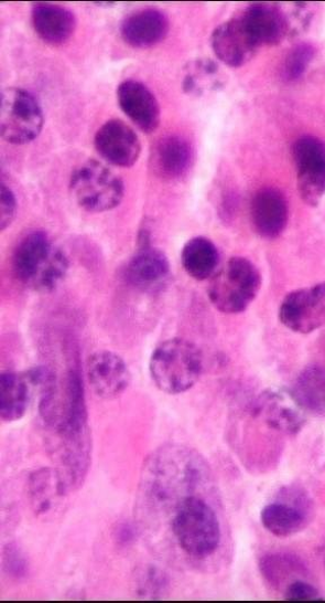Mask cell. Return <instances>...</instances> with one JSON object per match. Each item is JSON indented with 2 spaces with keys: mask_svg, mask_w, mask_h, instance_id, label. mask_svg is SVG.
<instances>
[{
  "mask_svg": "<svg viewBox=\"0 0 325 603\" xmlns=\"http://www.w3.org/2000/svg\"><path fill=\"white\" fill-rule=\"evenodd\" d=\"M208 469L201 455L182 446H165L148 461L143 474V495L154 508L174 512L182 500L206 484Z\"/></svg>",
  "mask_w": 325,
  "mask_h": 603,
  "instance_id": "obj_1",
  "label": "cell"
},
{
  "mask_svg": "<svg viewBox=\"0 0 325 603\" xmlns=\"http://www.w3.org/2000/svg\"><path fill=\"white\" fill-rule=\"evenodd\" d=\"M69 268L65 253L44 231L30 232L17 246L13 269L19 281L32 290L50 293L64 281Z\"/></svg>",
  "mask_w": 325,
  "mask_h": 603,
  "instance_id": "obj_2",
  "label": "cell"
},
{
  "mask_svg": "<svg viewBox=\"0 0 325 603\" xmlns=\"http://www.w3.org/2000/svg\"><path fill=\"white\" fill-rule=\"evenodd\" d=\"M204 369L202 350L185 339H171L153 352L150 373L155 385L164 393L181 394L193 389Z\"/></svg>",
  "mask_w": 325,
  "mask_h": 603,
  "instance_id": "obj_3",
  "label": "cell"
},
{
  "mask_svg": "<svg viewBox=\"0 0 325 603\" xmlns=\"http://www.w3.org/2000/svg\"><path fill=\"white\" fill-rule=\"evenodd\" d=\"M172 530L183 551L195 559H206L220 544V525L215 510L198 496L178 504L173 512Z\"/></svg>",
  "mask_w": 325,
  "mask_h": 603,
  "instance_id": "obj_4",
  "label": "cell"
},
{
  "mask_svg": "<svg viewBox=\"0 0 325 603\" xmlns=\"http://www.w3.org/2000/svg\"><path fill=\"white\" fill-rule=\"evenodd\" d=\"M257 266L245 257H231L210 278L208 296L221 313L240 314L257 298L261 289Z\"/></svg>",
  "mask_w": 325,
  "mask_h": 603,
  "instance_id": "obj_5",
  "label": "cell"
},
{
  "mask_svg": "<svg viewBox=\"0 0 325 603\" xmlns=\"http://www.w3.org/2000/svg\"><path fill=\"white\" fill-rule=\"evenodd\" d=\"M71 191L82 209L91 213H102L120 205L124 195V184L111 169L99 161L90 160L73 172Z\"/></svg>",
  "mask_w": 325,
  "mask_h": 603,
  "instance_id": "obj_6",
  "label": "cell"
},
{
  "mask_svg": "<svg viewBox=\"0 0 325 603\" xmlns=\"http://www.w3.org/2000/svg\"><path fill=\"white\" fill-rule=\"evenodd\" d=\"M43 124L42 108L32 93L19 87L3 91L0 133L8 144L24 146L33 142Z\"/></svg>",
  "mask_w": 325,
  "mask_h": 603,
  "instance_id": "obj_7",
  "label": "cell"
},
{
  "mask_svg": "<svg viewBox=\"0 0 325 603\" xmlns=\"http://www.w3.org/2000/svg\"><path fill=\"white\" fill-rule=\"evenodd\" d=\"M293 157L300 195L307 205L317 207L325 195V144L304 135L296 139Z\"/></svg>",
  "mask_w": 325,
  "mask_h": 603,
  "instance_id": "obj_8",
  "label": "cell"
},
{
  "mask_svg": "<svg viewBox=\"0 0 325 603\" xmlns=\"http://www.w3.org/2000/svg\"><path fill=\"white\" fill-rule=\"evenodd\" d=\"M285 327L300 335L312 334L325 324V284L289 294L280 308Z\"/></svg>",
  "mask_w": 325,
  "mask_h": 603,
  "instance_id": "obj_9",
  "label": "cell"
},
{
  "mask_svg": "<svg viewBox=\"0 0 325 603\" xmlns=\"http://www.w3.org/2000/svg\"><path fill=\"white\" fill-rule=\"evenodd\" d=\"M89 385L105 400L122 395L131 383V373L124 360L110 351H98L87 361Z\"/></svg>",
  "mask_w": 325,
  "mask_h": 603,
  "instance_id": "obj_10",
  "label": "cell"
},
{
  "mask_svg": "<svg viewBox=\"0 0 325 603\" xmlns=\"http://www.w3.org/2000/svg\"><path fill=\"white\" fill-rule=\"evenodd\" d=\"M95 146L107 162L120 168L132 167L142 154L138 135L129 125L118 119H111L99 128Z\"/></svg>",
  "mask_w": 325,
  "mask_h": 603,
  "instance_id": "obj_11",
  "label": "cell"
},
{
  "mask_svg": "<svg viewBox=\"0 0 325 603\" xmlns=\"http://www.w3.org/2000/svg\"><path fill=\"white\" fill-rule=\"evenodd\" d=\"M118 104L124 115L142 131L151 134L161 121V109L154 93L143 83L128 80L117 89Z\"/></svg>",
  "mask_w": 325,
  "mask_h": 603,
  "instance_id": "obj_12",
  "label": "cell"
},
{
  "mask_svg": "<svg viewBox=\"0 0 325 603\" xmlns=\"http://www.w3.org/2000/svg\"><path fill=\"white\" fill-rule=\"evenodd\" d=\"M212 46L216 57L229 67L246 65L259 49L239 17L224 22L214 30Z\"/></svg>",
  "mask_w": 325,
  "mask_h": 603,
  "instance_id": "obj_13",
  "label": "cell"
},
{
  "mask_svg": "<svg viewBox=\"0 0 325 603\" xmlns=\"http://www.w3.org/2000/svg\"><path fill=\"white\" fill-rule=\"evenodd\" d=\"M251 221L257 234L267 240L280 237L289 223V204L281 191L266 188L251 201Z\"/></svg>",
  "mask_w": 325,
  "mask_h": 603,
  "instance_id": "obj_14",
  "label": "cell"
},
{
  "mask_svg": "<svg viewBox=\"0 0 325 603\" xmlns=\"http://www.w3.org/2000/svg\"><path fill=\"white\" fill-rule=\"evenodd\" d=\"M259 413L269 427L288 435L297 434L305 425V410L292 391L264 393L259 402Z\"/></svg>",
  "mask_w": 325,
  "mask_h": 603,
  "instance_id": "obj_15",
  "label": "cell"
},
{
  "mask_svg": "<svg viewBox=\"0 0 325 603\" xmlns=\"http://www.w3.org/2000/svg\"><path fill=\"white\" fill-rule=\"evenodd\" d=\"M170 22L164 12L144 9L129 14L121 23L120 32L133 49L147 50L161 43L167 35Z\"/></svg>",
  "mask_w": 325,
  "mask_h": 603,
  "instance_id": "obj_16",
  "label": "cell"
},
{
  "mask_svg": "<svg viewBox=\"0 0 325 603\" xmlns=\"http://www.w3.org/2000/svg\"><path fill=\"white\" fill-rule=\"evenodd\" d=\"M194 151L187 139L169 135L154 145L150 165L153 172L165 180H175L187 173L193 165Z\"/></svg>",
  "mask_w": 325,
  "mask_h": 603,
  "instance_id": "obj_17",
  "label": "cell"
},
{
  "mask_svg": "<svg viewBox=\"0 0 325 603\" xmlns=\"http://www.w3.org/2000/svg\"><path fill=\"white\" fill-rule=\"evenodd\" d=\"M310 506L302 495L268 504L261 512V522L275 537H290L303 530L308 520Z\"/></svg>",
  "mask_w": 325,
  "mask_h": 603,
  "instance_id": "obj_18",
  "label": "cell"
},
{
  "mask_svg": "<svg viewBox=\"0 0 325 603\" xmlns=\"http://www.w3.org/2000/svg\"><path fill=\"white\" fill-rule=\"evenodd\" d=\"M32 24L36 34L46 43L59 45L75 33L77 21L67 8L39 3L33 6Z\"/></svg>",
  "mask_w": 325,
  "mask_h": 603,
  "instance_id": "obj_19",
  "label": "cell"
},
{
  "mask_svg": "<svg viewBox=\"0 0 325 603\" xmlns=\"http://www.w3.org/2000/svg\"><path fill=\"white\" fill-rule=\"evenodd\" d=\"M239 18L259 46L280 43L285 36L286 20L275 7L253 4Z\"/></svg>",
  "mask_w": 325,
  "mask_h": 603,
  "instance_id": "obj_20",
  "label": "cell"
},
{
  "mask_svg": "<svg viewBox=\"0 0 325 603\" xmlns=\"http://www.w3.org/2000/svg\"><path fill=\"white\" fill-rule=\"evenodd\" d=\"M170 274L166 255L156 248L139 251L126 267L127 282L139 289H152L162 285Z\"/></svg>",
  "mask_w": 325,
  "mask_h": 603,
  "instance_id": "obj_21",
  "label": "cell"
},
{
  "mask_svg": "<svg viewBox=\"0 0 325 603\" xmlns=\"http://www.w3.org/2000/svg\"><path fill=\"white\" fill-rule=\"evenodd\" d=\"M31 389L26 375L9 371L0 377V417L3 422L22 420L31 401Z\"/></svg>",
  "mask_w": 325,
  "mask_h": 603,
  "instance_id": "obj_22",
  "label": "cell"
},
{
  "mask_svg": "<svg viewBox=\"0 0 325 603\" xmlns=\"http://www.w3.org/2000/svg\"><path fill=\"white\" fill-rule=\"evenodd\" d=\"M181 262L188 275L198 282H205L217 272L219 253L208 239L195 237L184 245Z\"/></svg>",
  "mask_w": 325,
  "mask_h": 603,
  "instance_id": "obj_23",
  "label": "cell"
},
{
  "mask_svg": "<svg viewBox=\"0 0 325 603\" xmlns=\"http://www.w3.org/2000/svg\"><path fill=\"white\" fill-rule=\"evenodd\" d=\"M292 392L305 411L325 415V367H306L297 377Z\"/></svg>",
  "mask_w": 325,
  "mask_h": 603,
  "instance_id": "obj_24",
  "label": "cell"
},
{
  "mask_svg": "<svg viewBox=\"0 0 325 603\" xmlns=\"http://www.w3.org/2000/svg\"><path fill=\"white\" fill-rule=\"evenodd\" d=\"M29 491L36 515L50 512L54 499L68 491L59 472L42 469L30 477Z\"/></svg>",
  "mask_w": 325,
  "mask_h": 603,
  "instance_id": "obj_25",
  "label": "cell"
},
{
  "mask_svg": "<svg viewBox=\"0 0 325 603\" xmlns=\"http://www.w3.org/2000/svg\"><path fill=\"white\" fill-rule=\"evenodd\" d=\"M218 74V67L213 61H197L187 67L183 78V91L188 95H202L207 88L213 86L214 77Z\"/></svg>",
  "mask_w": 325,
  "mask_h": 603,
  "instance_id": "obj_26",
  "label": "cell"
},
{
  "mask_svg": "<svg viewBox=\"0 0 325 603\" xmlns=\"http://www.w3.org/2000/svg\"><path fill=\"white\" fill-rule=\"evenodd\" d=\"M314 56L315 49L311 43L303 42L293 46L284 65L285 78L289 82L300 80L305 74Z\"/></svg>",
  "mask_w": 325,
  "mask_h": 603,
  "instance_id": "obj_27",
  "label": "cell"
},
{
  "mask_svg": "<svg viewBox=\"0 0 325 603\" xmlns=\"http://www.w3.org/2000/svg\"><path fill=\"white\" fill-rule=\"evenodd\" d=\"M301 565L294 557L289 554H270L261 562V572L272 584H280L289 573L299 570Z\"/></svg>",
  "mask_w": 325,
  "mask_h": 603,
  "instance_id": "obj_28",
  "label": "cell"
},
{
  "mask_svg": "<svg viewBox=\"0 0 325 603\" xmlns=\"http://www.w3.org/2000/svg\"><path fill=\"white\" fill-rule=\"evenodd\" d=\"M169 585L166 575L158 569L150 568L139 581V593L149 599L162 597Z\"/></svg>",
  "mask_w": 325,
  "mask_h": 603,
  "instance_id": "obj_29",
  "label": "cell"
},
{
  "mask_svg": "<svg viewBox=\"0 0 325 603\" xmlns=\"http://www.w3.org/2000/svg\"><path fill=\"white\" fill-rule=\"evenodd\" d=\"M4 567L8 573L17 579L26 575L29 567L22 550L15 543H10L4 550Z\"/></svg>",
  "mask_w": 325,
  "mask_h": 603,
  "instance_id": "obj_30",
  "label": "cell"
},
{
  "mask_svg": "<svg viewBox=\"0 0 325 603\" xmlns=\"http://www.w3.org/2000/svg\"><path fill=\"white\" fill-rule=\"evenodd\" d=\"M18 202L15 194L9 186L2 182V197H0V229L7 230L15 220Z\"/></svg>",
  "mask_w": 325,
  "mask_h": 603,
  "instance_id": "obj_31",
  "label": "cell"
},
{
  "mask_svg": "<svg viewBox=\"0 0 325 603\" xmlns=\"http://www.w3.org/2000/svg\"><path fill=\"white\" fill-rule=\"evenodd\" d=\"M285 597L292 601L322 600L319 592L310 583L296 580L286 588Z\"/></svg>",
  "mask_w": 325,
  "mask_h": 603,
  "instance_id": "obj_32",
  "label": "cell"
}]
</instances>
